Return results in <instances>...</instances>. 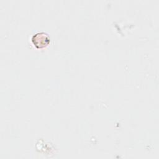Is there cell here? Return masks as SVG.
Listing matches in <instances>:
<instances>
[{
  "mask_svg": "<svg viewBox=\"0 0 159 159\" xmlns=\"http://www.w3.org/2000/svg\"><path fill=\"white\" fill-rule=\"evenodd\" d=\"M50 38L47 34L41 32L34 35L32 37V42L37 48H42L47 47L50 43Z\"/></svg>",
  "mask_w": 159,
  "mask_h": 159,
  "instance_id": "1",
  "label": "cell"
}]
</instances>
